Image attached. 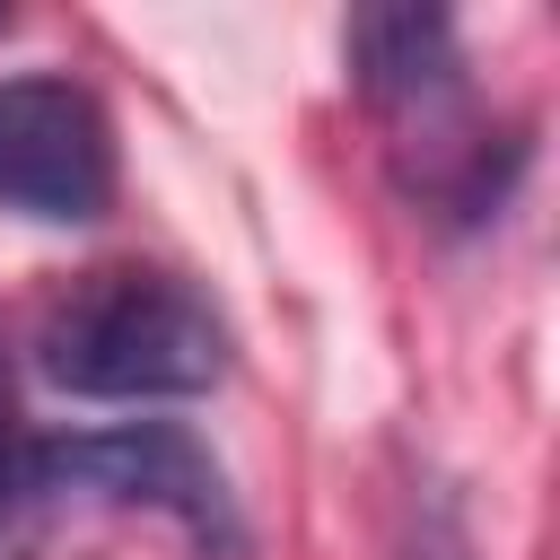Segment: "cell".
I'll list each match as a JSON object with an SVG mask.
<instances>
[{
	"label": "cell",
	"mask_w": 560,
	"mask_h": 560,
	"mask_svg": "<svg viewBox=\"0 0 560 560\" xmlns=\"http://www.w3.org/2000/svg\"><path fill=\"white\" fill-rule=\"evenodd\" d=\"M35 368L79 402H184L228 376V324L192 280L105 262L44 306Z\"/></svg>",
	"instance_id": "6da1fadb"
},
{
	"label": "cell",
	"mask_w": 560,
	"mask_h": 560,
	"mask_svg": "<svg viewBox=\"0 0 560 560\" xmlns=\"http://www.w3.org/2000/svg\"><path fill=\"white\" fill-rule=\"evenodd\" d=\"M18 499L26 508H70V499H96V508H158L175 516L201 551H236L245 525H236V499H228V472L210 464V446L175 420H131V429H96V438H44L18 455Z\"/></svg>",
	"instance_id": "7a4b0ae2"
},
{
	"label": "cell",
	"mask_w": 560,
	"mask_h": 560,
	"mask_svg": "<svg viewBox=\"0 0 560 560\" xmlns=\"http://www.w3.org/2000/svg\"><path fill=\"white\" fill-rule=\"evenodd\" d=\"M105 201H114L105 105L61 70L0 79V210L44 219V228H79V219H105Z\"/></svg>",
	"instance_id": "3957f363"
},
{
	"label": "cell",
	"mask_w": 560,
	"mask_h": 560,
	"mask_svg": "<svg viewBox=\"0 0 560 560\" xmlns=\"http://www.w3.org/2000/svg\"><path fill=\"white\" fill-rule=\"evenodd\" d=\"M350 79L385 114L438 122L455 96V18L446 9H359L350 18Z\"/></svg>",
	"instance_id": "277c9868"
},
{
	"label": "cell",
	"mask_w": 560,
	"mask_h": 560,
	"mask_svg": "<svg viewBox=\"0 0 560 560\" xmlns=\"http://www.w3.org/2000/svg\"><path fill=\"white\" fill-rule=\"evenodd\" d=\"M18 508V446H9V359H0V516Z\"/></svg>",
	"instance_id": "5b68a950"
}]
</instances>
